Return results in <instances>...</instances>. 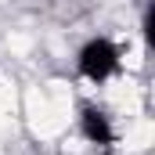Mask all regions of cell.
Instances as JSON below:
<instances>
[{
    "instance_id": "1",
    "label": "cell",
    "mask_w": 155,
    "mask_h": 155,
    "mask_svg": "<svg viewBox=\"0 0 155 155\" xmlns=\"http://www.w3.org/2000/svg\"><path fill=\"white\" fill-rule=\"evenodd\" d=\"M76 72L94 87L116 79L123 72V47L112 36H90L76 51Z\"/></svg>"
},
{
    "instance_id": "2",
    "label": "cell",
    "mask_w": 155,
    "mask_h": 155,
    "mask_svg": "<svg viewBox=\"0 0 155 155\" xmlns=\"http://www.w3.org/2000/svg\"><path fill=\"white\" fill-rule=\"evenodd\" d=\"M79 134L90 144H97V148H112L119 141V126H116V119H112V112L105 105H94V101H87L79 108Z\"/></svg>"
}]
</instances>
